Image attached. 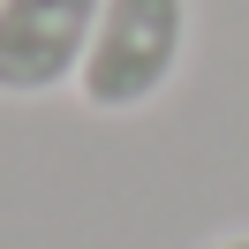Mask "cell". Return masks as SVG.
<instances>
[{
	"label": "cell",
	"mask_w": 249,
	"mask_h": 249,
	"mask_svg": "<svg viewBox=\"0 0 249 249\" xmlns=\"http://www.w3.org/2000/svg\"><path fill=\"white\" fill-rule=\"evenodd\" d=\"M189 53V0H106L91 53L76 68V98L91 113H136L174 83Z\"/></svg>",
	"instance_id": "1"
},
{
	"label": "cell",
	"mask_w": 249,
	"mask_h": 249,
	"mask_svg": "<svg viewBox=\"0 0 249 249\" xmlns=\"http://www.w3.org/2000/svg\"><path fill=\"white\" fill-rule=\"evenodd\" d=\"M212 249H249V234H219V242Z\"/></svg>",
	"instance_id": "3"
},
{
	"label": "cell",
	"mask_w": 249,
	"mask_h": 249,
	"mask_svg": "<svg viewBox=\"0 0 249 249\" xmlns=\"http://www.w3.org/2000/svg\"><path fill=\"white\" fill-rule=\"evenodd\" d=\"M106 0H0V98H46L76 83Z\"/></svg>",
	"instance_id": "2"
}]
</instances>
